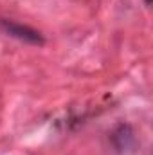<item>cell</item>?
Wrapping results in <instances>:
<instances>
[{"instance_id": "cell-1", "label": "cell", "mask_w": 153, "mask_h": 155, "mask_svg": "<svg viewBox=\"0 0 153 155\" xmlns=\"http://www.w3.org/2000/svg\"><path fill=\"white\" fill-rule=\"evenodd\" d=\"M0 29L11 36L15 40H20L24 43H29V45H43L45 43V38L43 35L25 25V24H20V22H15V20H7V18H0Z\"/></svg>"}, {"instance_id": "cell-2", "label": "cell", "mask_w": 153, "mask_h": 155, "mask_svg": "<svg viewBox=\"0 0 153 155\" xmlns=\"http://www.w3.org/2000/svg\"><path fill=\"white\" fill-rule=\"evenodd\" d=\"M112 141L119 152H124V150H130L135 146V135L128 124H119L115 128L112 134Z\"/></svg>"}]
</instances>
